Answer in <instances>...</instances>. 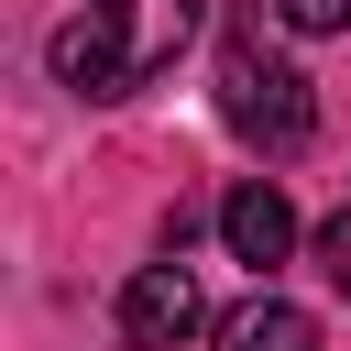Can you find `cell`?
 <instances>
[{
	"mask_svg": "<svg viewBox=\"0 0 351 351\" xmlns=\"http://www.w3.org/2000/svg\"><path fill=\"white\" fill-rule=\"evenodd\" d=\"M208 340H219V351H318V318H307L296 296H241Z\"/></svg>",
	"mask_w": 351,
	"mask_h": 351,
	"instance_id": "cell-5",
	"label": "cell"
},
{
	"mask_svg": "<svg viewBox=\"0 0 351 351\" xmlns=\"http://www.w3.org/2000/svg\"><path fill=\"white\" fill-rule=\"evenodd\" d=\"M318 274L351 296V208H340V219H318Z\"/></svg>",
	"mask_w": 351,
	"mask_h": 351,
	"instance_id": "cell-7",
	"label": "cell"
},
{
	"mask_svg": "<svg viewBox=\"0 0 351 351\" xmlns=\"http://www.w3.org/2000/svg\"><path fill=\"white\" fill-rule=\"evenodd\" d=\"M219 121H230L252 154H307V132H318V99H307V77L263 44V22H230V44H219Z\"/></svg>",
	"mask_w": 351,
	"mask_h": 351,
	"instance_id": "cell-2",
	"label": "cell"
},
{
	"mask_svg": "<svg viewBox=\"0 0 351 351\" xmlns=\"http://www.w3.org/2000/svg\"><path fill=\"white\" fill-rule=\"evenodd\" d=\"M219 241H230V263L274 274V263L296 252V208H285V186H274V176H241V186L219 197Z\"/></svg>",
	"mask_w": 351,
	"mask_h": 351,
	"instance_id": "cell-4",
	"label": "cell"
},
{
	"mask_svg": "<svg viewBox=\"0 0 351 351\" xmlns=\"http://www.w3.org/2000/svg\"><path fill=\"white\" fill-rule=\"evenodd\" d=\"M197 11L208 0H88L77 22H55V77L77 88V99H132L143 77H165L176 55H186V33H197Z\"/></svg>",
	"mask_w": 351,
	"mask_h": 351,
	"instance_id": "cell-1",
	"label": "cell"
},
{
	"mask_svg": "<svg viewBox=\"0 0 351 351\" xmlns=\"http://www.w3.org/2000/svg\"><path fill=\"white\" fill-rule=\"evenodd\" d=\"M197 329H219V318H208V296H197V274H186L176 252L121 285V340H132V351H186Z\"/></svg>",
	"mask_w": 351,
	"mask_h": 351,
	"instance_id": "cell-3",
	"label": "cell"
},
{
	"mask_svg": "<svg viewBox=\"0 0 351 351\" xmlns=\"http://www.w3.org/2000/svg\"><path fill=\"white\" fill-rule=\"evenodd\" d=\"M285 33H351V0H274Z\"/></svg>",
	"mask_w": 351,
	"mask_h": 351,
	"instance_id": "cell-6",
	"label": "cell"
}]
</instances>
